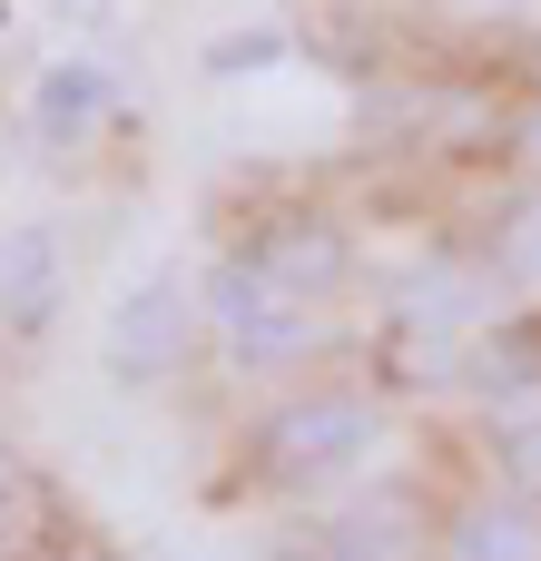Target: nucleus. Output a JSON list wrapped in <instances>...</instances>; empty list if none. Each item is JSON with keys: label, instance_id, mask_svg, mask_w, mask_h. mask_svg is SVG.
<instances>
[{"label": "nucleus", "instance_id": "f257e3e1", "mask_svg": "<svg viewBox=\"0 0 541 561\" xmlns=\"http://www.w3.org/2000/svg\"><path fill=\"white\" fill-rule=\"evenodd\" d=\"M375 434H384V414H375L365 394H296V404L266 414L256 463H266L276 483H335V473H355V463L375 454Z\"/></svg>", "mask_w": 541, "mask_h": 561}, {"label": "nucleus", "instance_id": "f03ea898", "mask_svg": "<svg viewBox=\"0 0 541 561\" xmlns=\"http://www.w3.org/2000/svg\"><path fill=\"white\" fill-rule=\"evenodd\" d=\"M207 316H217V335H227V355H237V365H286V355H306V345H315L306 296H296V286H276L256 256H227V266L207 276Z\"/></svg>", "mask_w": 541, "mask_h": 561}, {"label": "nucleus", "instance_id": "7ed1b4c3", "mask_svg": "<svg viewBox=\"0 0 541 561\" xmlns=\"http://www.w3.org/2000/svg\"><path fill=\"white\" fill-rule=\"evenodd\" d=\"M187 316H197V296H187L177 276H138V286L108 306V365H118L128 385L177 375V355H187Z\"/></svg>", "mask_w": 541, "mask_h": 561}, {"label": "nucleus", "instance_id": "20e7f679", "mask_svg": "<svg viewBox=\"0 0 541 561\" xmlns=\"http://www.w3.org/2000/svg\"><path fill=\"white\" fill-rule=\"evenodd\" d=\"M49 316H59V237L20 227V237H0V325L39 335Z\"/></svg>", "mask_w": 541, "mask_h": 561}, {"label": "nucleus", "instance_id": "39448f33", "mask_svg": "<svg viewBox=\"0 0 541 561\" xmlns=\"http://www.w3.org/2000/svg\"><path fill=\"white\" fill-rule=\"evenodd\" d=\"M483 306H493V286H483L463 256H434V266L404 276V325H424V335H463Z\"/></svg>", "mask_w": 541, "mask_h": 561}, {"label": "nucleus", "instance_id": "423d86ee", "mask_svg": "<svg viewBox=\"0 0 541 561\" xmlns=\"http://www.w3.org/2000/svg\"><path fill=\"white\" fill-rule=\"evenodd\" d=\"M108 99H118V79H108L99 59H59V69L39 79L30 118H39L49 138H79V128H99V118H108Z\"/></svg>", "mask_w": 541, "mask_h": 561}, {"label": "nucleus", "instance_id": "0eeeda50", "mask_svg": "<svg viewBox=\"0 0 541 561\" xmlns=\"http://www.w3.org/2000/svg\"><path fill=\"white\" fill-rule=\"evenodd\" d=\"M453 561H541V513L522 503V493L473 503V513L453 523Z\"/></svg>", "mask_w": 541, "mask_h": 561}, {"label": "nucleus", "instance_id": "6e6552de", "mask_svg": "<svg viewBox=\"0 0 541 561\" xmlns=\"http://www.w3.org/2000/svg\"><path fill=\"white\" fill-rule=\"evenodd\" d=\"M256 266H266L276 286H296V296H306V286H335V276H345V237H335V227H315V217H286V227L256 247Z\"/></svg>", "mask_w": 541, "mask_h": 561}, {"label": "nucleus", "instance_id": "1a4fd4ad", "mask_svg": "<svg viewBox=\"0 0 541 561\" xmlns=\"http://www.w3.org/2000/svg\"><path fill=\"white\" fill-rule=\"evenodd\" d=\"M493 266H503L513 286H541V197H513V207H503V227H493Z\"/></svg>", "mask_w": 541, "mask_h": 561}, {"label": "nucleus", "instance_id": "9d476101", "mask_svg": "<svg viewBox=\"0 0 541 561\" xmlns=\"http://www.w3.org/2000/svg\"><path fill=\"white\" fill-rule=\"evenodd\" d=\"M286 59V30H237V39H217L207 49V69L217 79H246V69H276Z\"/></svg>", "mask_w": 541, "mask_h": 561}, {"label": "nucleus", "instance_id": "9b49d317", "mask_svg": "<svg viewBox=\"0 0 541 561\" xmlns=\"http://www.w3.org/2000/svg\"><path fill=\"white\" fill-rule=\"evenodd\" d=\"M503 444H513V483H522V493H541V404H513Z\"/></svg>", "mask_w": 541, "mask_h": 561}, {"label": "nucleus", "instance_id": "f8f14e48", "mask_svg": "<svg viewBox=\"0 0 541 561\" xmlns=\"http://www.w3.org/2000/svg\"><path fill=\"white\" fill-rule=\"evenodd\" d=\"M10 513H20V473H10V454H0V533H10Z\"/></svg>", "mask_w": 541, "mask_h": 561}, {"label": "nucleus", "instance_id": "ddd939ff", "mask_svg": "<svg viewBox=\"0 0 541 561\" xmlns=\"http://www.w3.org/2000/svg\"><path fill=\"white\" fill-rule=\"evenodd\" d=\"M522 158H532V168H541V118H532V128H522Z\"/></svg>", "mask_w": 541, "mask_h": 561}, {"label": "nucleus", "instance_id": "4468645a", "mask_svg": "<svg viewBox=\"0 0 541 561\" xmlns=\"http://www.w3.org/2000/svg\"><path fill=\"white\" fill-rule=\"evenodd\" d=\"M79 561H99V552H79Z\"/></svg>", "mask_w": 541, "mask_h": 561}]
</instances>
